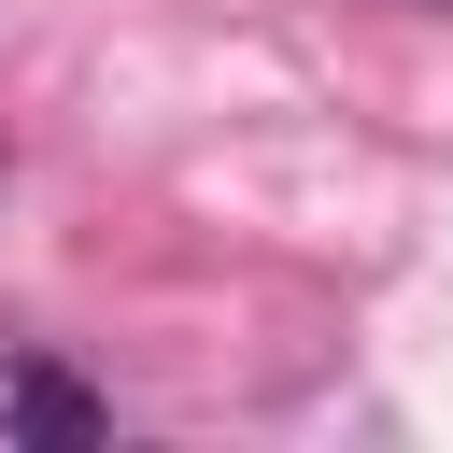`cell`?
<instances>
[{
  "label": "cell",
  "instance_id": "1",
  "mask_svg": "<svg viewBox=\"0 0 453 453\" xmlns=\"http://www.w3.org/2000/svg\"><path fill=\"white\" fill-rule=\"evenodd\" d=\"M0 425L14 439H42V453H85V439H113V411H99V382H71V368H0Z\"/></svg>",
  "mask_w": 453,
  "mask_h": 453
}]
</instances>
